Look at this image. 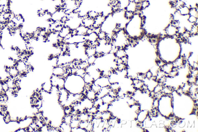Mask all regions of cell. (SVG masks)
Returning a JSON list of instances; mask_svg holds the SVG:
<instances>
[{"label":"cell","instance_id":"1","mask_svg":"<svg viewBox=\"0 0 198 132\" xmlns=\"http://www.w3.org/2000/svg\"><path fill=\"white\" fill-rule=\"evenodd\" d=\"M87 29L88 28L82 24L76 29L77 31V35L86 36Z\"/></svg>","mask_w":198,"mask_h":132},{"label":"cell","instance_id":"2","mask_svg":"<svg viewBox=\"0 0 198 132\" xmlns=\"http://www.w3.org/2000/svg\"><path fill=\"white\" fill-rule=\"evenodd\" d=\"M198 20V18L196 17L195 16H193L189 15V18H188V21L189 23H195L196 22L197 20Z\"/></svg>","mask_w":198,"mask_h":132},{"label":"cell","instance_id":"3","mask_svg":"<svg viewBox=\"0 0 198 132\" xmlns=\"http://www.w3.org/2000/svg\"><path fill=\"white\" fill-rule=\"evenodd\" d=\"M95 82H96V80H92V81H91V84H93V85H95Z\"/></svg>","mask_w":198,"mask_h":132},{"label":"cell","instance_id":"4","mask_svg":"<svg viewBox=\"0 0 198 132\" xmlns=\"http://www.w3.org/2000/svg\"><path fill=\"white\" fill-rule=\"evenodd\" d=\"M36 97H37V98L40 97V95H39V93H38V92H36Z\"/></svg>","mask_w":198,"mask_h":132},{"label":"cell","instance_id":"5","mask_svg":"<svg viewBox=\"0 0 198 132\" xmlns=\"http://www.w3.org/2000/svg\"><path fill=\"white\" fill-rule=\"evenodd\" d=\"M37 99L39 100L40 101H42V100H43V98H41V97H38V98H37Z\"/></svg>","mask_w":198,"mask_h":132},{"label":"cell","instance_id":"6","mask_svg":"<svg viewBox=\"0 0 198 132\" xmlns=\"http://www.w3.org/2000/svg\"><path fill=\"white\" fill-rule=\"evenodd\" d=\"M40 89H41L42 91H44L45 90V88H43V87H42Z\"/></svg>","mask_w":198,"mask_h":132},{"label":"cell","instance_id":"7","mask_svg":"<svg viewBox=\"0 0 198 132\" xmlns=\"http://www.w3.org/2000/svg\"><path fill=\"white\" fill-rule=\"evenodd\" d=\"M34 106H35V104H31V107L32 108H34Z\"/></svg>","mask_w":198,"mask_h":132},{"label":"cell","instance_id":"8","mask_svg":"<svg viewBox=\"0 0 198 132\" xmlns=\"http://www.w3.org/2000/svg\"><path fill=\"white\" fill-rule=\"evenodd\" d=\"M28 117L27 116H26L25 117V118H24V121H25V120H26L27 119H28Z\"/></svg>","mask_w":198,"mask_h":132},{"label":"cell","instance_id":"9","mask_svg":"<svg viewBox=\"0 0 198 132\" xmlns=\"http://www.w3.org/2000/svg\"><path fill=\"white\" fill-rule=\"evenodd\" d=\"M105 104H106V103H105V102H104V101H103V100L102 102V106H104Z\"/></svg>","mask_w":198,"mask_h":132},{"label":"cell","instance_id":"10","mask_svg":"<svg viewBox=\"0 0 198 132\" xmlns=\"http://www.w3.org/2000/svg\"><path fill=\"white\" fill-rule=\"evenodd\" d=\"M17 96H18V94H17V93H15V94H14V97H17Z\"/></svg>","mask_w":198,"mask_h":132},{"label":"cell","instance_id":"11","mask_svg":"<svg viewBox=\"0 0 198 132\" xmlns=\"http://www.w3.org/2000/svg\"><path fill=\"white\" fill-rule=\"evenodd\" d=\"M6 114H7V115H9V111H6Z\"/></svg>","mask_w":198,"mask_h":132},{"label":"cell","instance_id":"12","mask_svg":"<svg viewBox=\"0 0 198 132\" xmlns=\"http://www.w3.org/2000/svg\"><path fill=\"white\" fill-rule=\"evenodd\" d=\"M44 119H45V120L46 121L48 120V118H47V117H44Z\"/></svg>","mask_w":198,"mask_h":132},{"label":"cell","instance_id":"13","mask_svg":"<svg viewBox=\"0 0 198 132\" xmlns=\"http://www.w3.org/2000/svg\"><path fill=\"white\" fill-rule=\"evenodd\" d=\"M21 89V88L20 87L18 88H17V90H18V91H20Z\"/></svg>","mask_w":198,"mask_h":132},{"label":"cell","instance_id":"14","mask_svg":"<svg viewBox=\"0 0 198 132\" xmlns=\"http://www.w3.org/2000/svg\"><path fill=\"white\" fill-rule=\"evenodd\" d=\"M96 106H98V107H101V105L100 104H97Z\"/></svg>","mask_w":198,"mask_h":132},{"label":"cell","instance_id":"15","mask_svg":"<svg viewBox=\"0 0 198 132\" xmlns=\"http://www.w3.org/2000/svg\"><path fill=\"white\" fill-rule=\"evenodd\" d=\"M48 123H49L50 124H51V125H52V122L51 121H48Z\"/></svg>","mask_w":198,"mask_h":132},{"label":"cell","instance_id":"16","mask_svg":"<svg viewBox=\"0 0 198 132\" xmlns=\"http://www.w3.org/2000/svg\"><path fill=\"white\" fill-rule=\"evenodd\" d=\"M39 90V89L38 88L36 89V90H35V92H38V91Z\"/></svg>","mask_w":198,"mask_h":132},{"label":"cell","instance_id":"17","mask_svg":"<svg viewBox=\"0 0 198 132\" xmlns=\"http://www.w3.org/2000/svg\"><path fill=\"white\" fill-rule=\"evenodd\" d=\"M45 83H44L42 84V85H41V87H43L44 85H45Z\"/></svg>","mask_w":198,"mask_h":132},{"label":"cell","instance_id":"18","mask_svg":"<svg viewBox=\"0 0 198 132\" xmlns=\"http://www.w3.org/2000/svg\"><path fill=\"white\" fill-rule=\"evenodd\" d=\"M79 110H80L79 109V108H78V109H77L76 110V112H77L79 111Z\"/></svg>","mask_w":198,"mask_h":132},{"label":"cell","instance_id":"19","mask_svg":"<svg viewBox=\"0 0 198 132\" xmlns=\"http://www.w3.org/2000/svg\"><path fill=\"white\" fill-rule=\"evenodd\" d=\"M19 117H16V120H17V121H18V120H19Z\"/></svg>","mask_w":198,"mask_h":132},{"label":"cell","instance_id":"20","mask_svg":"<svg viewBox=\"0 0 198 132\" xmlns=\"http://www.w3.org/2000/svg\"><path fill=\"white\" fill-rule=\"evenodd\" d=\"M69 108H71V107H72V105L70 104V105H69Z\"/></svg>","mask_w":198,"mask_h":132},{"label":"cell","instance_id":"21","mask_svg":"<svg viewBox=\"0 0 198 132\" xmlns=\"http://www.w3.org/2000/svg\"><path fill=\"white\" fill-rule=\"evenodd\" d=\"M81 104H82L81 101H79V104L80 105H81Z\"/></svg>","mask_w":198,"mask_h":132},{"label":"cell","instance_id":"22","mask_svg":"<svg viewBox=\"0 0 198 132\" xmlns=\"http://www.w3.org/2000/svg\"><path fill=\"white\" fill-rule=\"evenodd\" d=\"M53 76H51L50 78V79H53Z\"/></svg>","mask_w":198,"mask_h":132},{"label":"cell","instance_id":"23","mask_svg":"<svg viewBox=\"0 0 198 132\" xmlns=\"http://www.w3.org/2000/svg\"><path fill=\"white\" fill-rule=\"evenodd\" d=\"M50 83H53V81H52V79H50Z\"/></svg>","mask_w":198,"mask_h":132},{"label":"cell","instance_id":"24","mask_svg":"<svg viewBox=\"0 0 198 132\" xmlns=\"http://www.w3.org/2000/svg\"><path fill=\"white\" fill-rule=\"evenodd\" d=\"M83 111H86L85 108H84L83 109Z\"/></svg>","mask_w":198,"mask_h":132},{"label":"cell","instance_id":"25","mask_svg":"<svg viewBox=\"0 0 198 132\" xmlns=\"http://www.w3.org/2000/svg\"><path fill=\"white\" fill-rule=\"evenodd\" d=\"M92 80H95V78H92Z\"/></svg>","mask_w":198,"mask_h":132},{"label":"cell","instance_id":"26","mask_svg":"<svg viewBox=\"0 0 198 132\" xmlns=\"http://www.w3.org/2000/svg\"><path fill=\"white\" fill-rule=\"evenodd\" d=\"M1 79H2V78L0 77V80H1Z\"/></svg>","mask_w":198,"mask_h":132}]
</instances>
